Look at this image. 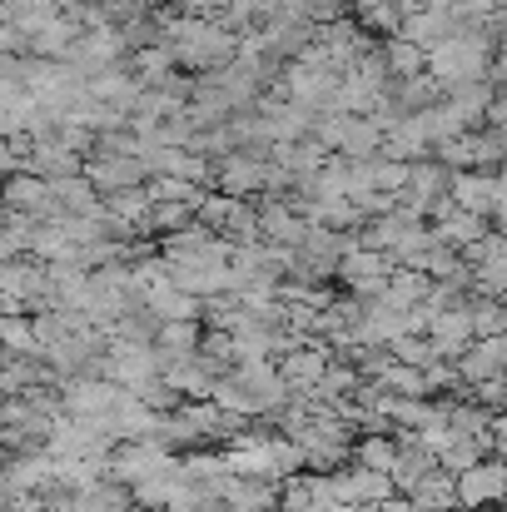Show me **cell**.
Listing matches in <instances>:
<instances>
[{
	"instance_id": "obj_1",
	"label": "cell",
	"mask_w": 507,
	"mask_h": 512,
	"mask_svg": "<svg viewBox=\"0 0 507 512\" xmlns=\"http://www.w3.org/2000/svg\"><path fill=\"white\" fill-rule=\"evenodd\" d=\"M160 20H165V40L174 45L179 65L194 70V75H204V70H214V65H229V60L239 55V40H244V35H234L219 15H184V10H169Z\"/></svg>"
},
{
	"instance_id": "obj_8",
	"label": "cell",
	"mask_w": 507,
	"mask_h": 512,
	"mask_svg": "<svg viewBox=\"0 0 507 512\" xmlns=\"http://www.w3.org/2000/svg\"><path fill=\"white\" fill-rule=\"evenodd\" d=\"M259 229H264L269 244H284V249H304V239H309V219L284 194H264L259 199Z\"/></svg>"
},
{
	"instance_id": "obj_9",
	"label": "cell",
	"mask_w": 507,
	"mask_h": 512,
	"mask_svg": "<svg viewBox=\"0 0 507 512\" xmlns=\"http://www.w3.org/2000/svg\"><path fill=\"white\" fill-rule=\"evenodd\" d=\"M428 339L438 343V358H453V363H458V358H463V353L478 343V319H473V304L463 299V304L443 309Z\"/></svg>"
},
{
	"instance_id": "obj_24",
	"label": "cell",
	"mask_w": 507,
	"mask_h": 512,
	"mask_svg": "<svg viewBox=\"0 0 507 512\" xmlns=\"http://www.w3.org/2000/svg\"><path fill=\"white\" fill-rule=\"evenodd\" d=\"M199 219V204H184V199H165V204H155L150 209V219H145V229L160 239V234H179V229H189Z\"/></svg>"
},
{
	"instance_id": "obj_15",
	"label": "cell",
	"mask_w": 507,
	"mask_h": 512,
	"mask_svg": "<svg viewBox=\"0 0 507 512\" xmlns=\"http://www.w3.org/2000/svg\"><path fill=\"white\" fill-rule=\"evenodd\" d=\"M463 209H478L493 219L498 209V170H453V189H448Z\"/></svg>"
},
{
	"instance_id": "obj_20",
	"label": "cell",
	"mask_w": 507,
	"mask_h": 512,
	"mask_svg": "<svg viewBox=\"0 0 507 512\" xmlns=\"http://www.w3.org/2000/svg\"><path fill=\"white\" fill-rule=\"evenodd\" d=\"M448 423H453V433H458V438H493L498 413H493V408H483V403H473V398L463 393V398H453V403H448Z\"/></svg>"
},
{
	"instance_id": "obj_25",
	"label": "cell",
	"mask_w": 507,
	"mask_h": 512,
	"mask_svg": "<svg viewBox=\"0 0 507 512\" xmlns=\"http://www.w3.org/2000/svg\"><path fill=\"white\" fill-rule=\"evenodd\" d=\"M483 458H493V438H453L438 463H443L448 473H468V468H478Z\"/></svg>"
},
{
	"instance_id": "obj_4",
	"label": "cell",
	"mask_w": 507,
	"mask_h": 512,
	"mask_svg": "<svg viewBox=\"0 0 507 512\" xmlns=\"http://www.w3.org/2000/svg\"><path fill=\"white\" fill-rule=\"evenodd\" d=\"M174 458H179V453H169L160 438H135V443H115V448H110V478H120V483L140 488L145 478L165 473Z\"/></svg>"
},
{
	"instance_id": "obj_31",
	"label": "cell",
	"mask_w": 507,
	"mask_h": 512,
	"mask_svg": "<svg viewBox=\"0 0 507 512\" xmlns=\"http://www.w3.org/2000/svg\"><path fill=\"white\" fill-rule=\"evenodd\" d=\"M378 512H423V508H418V503H413L408 493H393L388 503H378Z\"/></svg>"
},
{
	"instance_id": "obj_11",
	"label": "cell",
	"mask_w": 507,
	"mask_h": 512,
	"mask_svg": "<svg viewBox=\"0 0 507 512\" xmlns=\"http://www.w3.org/2000/svg\"><path fill=\"white\" fill-rule=\"evenodd\" d=\"M5 209H20V214H30V219H50V214H55V189H50V179L35 170H15L5 179Z\"/></svg>"
},
{
	"instance_id": "obj_17",
	"label": "cell",
	"mask_w": 507,
	"mask_h": 512,
	"mask_svg": "<svg viewBox=\"0 0 507 512\" xmlns=\"http://www.w3.org/2000/svg\"><path fill=\"white\" fill-rule=\"evenodd\" d=\"M155 348H160L165 368L169 363H179V358H194V353L204 348V319H174V324H160Z\"/></svg>"
},
{
	"instance_id": "obj_10",
	"label": "cell",
	"mask_w": 507,
	"mask_h": 512,
	"mask_svg": "<svg viewBox=\"0 0 507 512\" xmlns=\"http://www.w3.org/2000/svg\"><path fill=\"white\" fill-rule=\"evenodd\" d=\"M214 493L234 512H284L279 483H264V478H239V473H229L224 483H214Z\"/></svg>"
},
{
	"instance_id": "obj_13",
	"label": "cell",
	"mask_w": 507,
	"mask_h": 512,
	"mask_svg": "<svg viewBox=\"0 0 507 512\" xmlns=\"http://www.w3.org/2000/svg\"><path fill=\"white\" fill-rule=\"evenodd\" d=\"M85 174L100 184V194L110 189H130V184H150V165L140 155H90Z\"/></svg>"
},
{
	"instance_id": "obj_6",
	"label": "cell",
	"mask_w": 507,
	"mask_h": 512,
	"mask_svg": "<svg viewBox=\"0 0 507 512\" xmlns=\"http://www.w3.org/2000/svg\"><path fill=\"white\" fill-rule=\"evenodd\" d=\"M130 55V40H125V30L110 20V25H95V30H80V40L70 45V65H80L85 75H95V70H105V65H120Z\"/></svg>"
},
{
	"instance_id": "obj_32",
	"label": "cell",
	"mask_w": 507,
	"mask_h": 512,
	"mask_svg": "<svg viewBox=\"0 0 507 512\" xmlns=\"http://www.w3.org/2000/svg\"><path fill=\"white\" fill-rule=\"evenodd\" d=\"M130 512H169V508H150V503H135Z\"/></svg>"
},
{
	"instance_id": "obj_28",
	"label": "cell",
	"mask_w": 507,
	"mask_h": 512,
	"mask_svg": "<svg viewBox=\"0 0 507 512\" xmlns=\"http://www.w3.org/2000/svg\"><path fill=\"white\" fill-rule=\"evenodd\" d=\"M388 348H393V358H398V363H413V368L438 363V343L428 339V334H403V339L388 343Z\"/></svg>"
},
{
	"instance_id": "obj_27",
	"label": "cell",
	"mask_w": 507,
	"mask_h": 512,
	"mask_svg": "<svg viewBox=\"0 0 507 512\" xmlns=\"http://www.w3.org/2000/svg\"><path fill=\"white\" fill-rule=\"evenodd\" d=\"M468 304H473V319H478V339H503L507 334V299L468 294Z\"/></svg>"
},
{
	"instance_id": "obj_12",
	"label": "cell",
	"mask_w": 507,
	"mask_h": 512,
	"mask_svg": "<svg viewBox=\"0 0 507 512\" xmlns=\"http://www.w3.org/2000/svg\"><path fill=\"white\" fill-rule=\"evenodd\" d=\"M334 343L319 339V343H299V348H289L284 358H279V373L294 383V388H314L324 373H329V363H334Z\"/></svg>"
},
{
	"instance_id": "obj_26",
	"label": "cell",
	"mask_w": 507,
	"mask_h": 512,
	"mask_svg": "<svg viewBox=\"0 0 507 512\" xmlns=\"http://www.w3.org/2000/svg\"><path fill=\"white\" fill-rule=\"evenodd\" d=\"M35 224H40V219H30V214H20V209H5V239H0V254H5V259L30 254V249H35Z\"/></svg>"
},
{
	"instance_id": "obj_18",
	"label": "cell",
	"mask_w": 507,
	"mask_h": 512,
	"mask_svg": "<svg viewBox=\"0 0 507 512\" xmlns=\"http://www.w3.org/2000/svg\"><path fill=\"white\" fill-rule=\"evenodd\" d=\"M433 284H438L433 274H423V269H408V264H398V269H393V279H388V289H383L378 299L408 314L413 304H423V299L433 294Z\"/></svg>"
},
{
	"instance_id": "obj_30",
	"label": "cell",
	"mask_w": 507,
	"mask_h": 512,
	"mask_svg": "<svg viewBox=\"0 0 507 512\" xmlns=\"http://www.w3.org/2000/svg\"><path fill=\"white\" fill-rule=\"evenodd\" d=\"M174 10H184V15H224L229 0H174Z\"/></svg>"
},
{
	"instance_id": "obj_19",
	"label": "cell",
	"mask_w": 507,
	"mask_h": 512,
	"mask_svg": "<svg viewBox=\"0 0 507 512\" xmlns=\"http://www.w3.org/2000/svg\"><path fill=\"white\" fill-rule=\"evenodd\" d=\"M408 498H413V503H418L423 512L463 508V503H458V473H448L443 463H438L433 473H423V478H418V488H413Z\"/></svg>"
},
{
	"instance_id": "obj_29",
	"label": "cell",
	"mask_w": 507,
	"mask_h": 512,
	"mask_svg": "<svg viewBox=\"0 0 507 512\" xmlns=\"http://www.w3.org/2000/svg\"><path fill=\"white\" fill-rule=\"evenodd\" d=\"M373 179H378V189H383V194H403V189H408V179H413V165H408V160H388V155H378Z\"/></svg>"
},
{
	"instance_id": "obj_22",
	"label": "cell",
	"mask_w": 507,
	"mask_h": 512,
	"mask_svg": "<svg viewBox=\"0 0 507 512\" xmlns=\"http://www.w3.org/2000/svg\"><path fill=\"white\" fill-rule=\"evenodd\" d=\"M353 463L378 468V473H393L398 468V433H363L353 443Z\"/></svg>"
},
{
	"instance_id": "obj_14",
	"label": "cell",
	"mask_w": 507,
	"mask_h": 512,
	"mask_svg": "<svg viewBox=\"0 0 507 512\" xmlns=\"http://www.w3.org/2000/svg\"><path fill=\"white\" fill-rule=\"evenodd\" d=\"M433 234H438V244H453V249H463V254H468L473 244H483V239L493 234V224H488V214L453 204L443 219H433Z\"/></svg>"
},
{
	"instance_id": "obj_2",
	"label": "cell",
	"mask_w": 507,
	"mask_h": 512,
	"mask_svg": "<svg viewBox=\"0 0 507 512\" xmlns=\"http://www.w3.org/2000/svg\"><path fill=\"white\" fill-rule=\"evenodd\" d=\"M100 373L110 378V383H120V388H145V383H155V378H165V358H160V348L155 343H135V339H110L105 348V358H100Z\"/></svg>"
},
{
	"instance_id": "obj_23",
	"label": "cell",
	"mask_w": 507,
	"mask_h": 512,
	"mask_svg": "<svg viewBox=\"0 0 507 512\" xmlns=\"http://www.w3.org/2000/svg\"><path fill=\"white\" fill-rule=\"evenodd\" d=\"M0 343H5V353L45 358V348H40V334H35V314H5V319H0Z\"/></svg>"
},
{
	"instance_id": "obj_16",
	"label": "cell",
	"mask_w": 507,
	"mask_h": 512,
	"mask_svg": "<svg viewBox=\"0 0 507 512\" xmlns=\"http://www.w3.org/2000/svg\"><path fill=\"white\" fill-rule=\"evenodd\" d=\"M463 383H483V378H503L507 373V334L503 339H478L463 358H458Z\"/></svg>"
},
{
	"instance_id": "obj_7",
	"label": "cell",
	"mask_w": 507,
	"mask_h": 512,
	"mask_svg": "<svg viewBox=\"0 0 507 512\" xmlns=\"http://www.w3.org/2000/svg\"><path fill=\"white\" fill-rule=\"evenodd\" d=\"M269 165H274V160H264V155L234 150L229 160H219V165H214V189L239 194V199H254V194H264V189H269Z\"/></svg>"
},
{
	"instance_id": "obj_5",
	"label": "cell",
	"mask_w": 507,
	"mask_h": 512,
	"mask_svg": "<svg viewBox=\"0 0 507 512\" xmlns=\"http://www.w3.org/2000/svg\"><path fill=\"white\" fill-rule=\"evenodd\" d=\"M393 269H398V264H393L383 249L353 244V249L338 259V284H343V289H353V294H363V299H378V294L388 289Z\"/></svg>"
},
{
	"instance_id": "obj_33",
	"label": "cell",
	"mask_w": 507,
	"mask_h": 512,
	"mask_svg": "<svg viewBox=\"0 0 507 512\" xmlns=\"http://www.w3.org/2000/svg\"><path fill=\"white\" fill-rule=\"evenodd\" d=\"M448 512H483V508H448Z\"/></svg>"
},
{
	"instance_id": "obj_21",
	"label": "cell",
	"mask_w": 507,
	"mask_h": 512,
	"mask_svg": "<svg viewBox=\"0 0 507 512\" xmlns=\"http://www.w3.org/2000/svg\"><path fill=\"white\" fill-rule=\"evenodd\" d=\"M383 60L393 70V80H413V75H428V50L413 45L408 35H388L383 40Z\"/></svg>"
},
{
	"instance_id": "obj_3",
	"label": "cell",
	"mask_w": 507,
	"mask_h": 512,
	"mask_svg": "<svg viewBox=\"0 0 507 512\" xmlns=\"http://www.w3.org/2000/svg\"><path fill=\"white\" fill-rule=\"evenodd\" d=\"M60 403L70 418H115V408L125 403V388L100 373H70L60 383Z\"/></svg>"
}]
</instances>
